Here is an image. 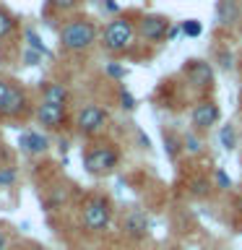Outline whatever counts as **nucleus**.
Here are the masks:
<instances>
[{
    "instance_id": "nucleus-8",
    "label": "nucleus",
    "mask_w": 242,
    "mask_h": 250,
    "mask_svg": "<svg viewBox=\"0 0 242 250\" xmlns=\"http://www.w3.org/2000/svg\"><path fill=\"white\" fill-rule=\"evenodd\" d=\"M190 117H193V125L198 130H211L219 123V117H222V109H219L216 102H201V104L193 107Z\"/></svg>"
},
{
    "instance_id": "nucleus-10",
    "label": "nucleus",
    "mask_w": 242,
    "mask_h": 250,
    "mask_svg": "<svg viewBox=\"0 0 242 250\" xmlns=\"http://www.w3.org/2000/svg\"><path fill=\"white\" fill-rule=\"evenodd\" d=\"M148 216H146V211H141V208H133L128 211V216H125V222H122V229L128 237L133 240H143L146 234H148Z\"/></svg>"
},
{
    "instance_id": "nucleus-4",
    "label": "nucleus",
    "mask_w": 242,
    "mask_h": 250,
    "mask_svg": "<svg viewBox=\"0 0 242 250\" xmlns=\"http://www.w3.org/2000/svg\"><path fill=\"white\" fill-rule=\"evenodd\" d=\"M109 216H112V206H109V201L101 198V195L91 198V201L83 206V227H86L89 232H101V229H107Z\"/></svg>"
},
{
    "instance_id": "nucleus-17",
    "label": "nucleus",
    "mask_w": 242,
    "mask_h": 250,
    "mask_svg": "<svg viewBox=\"0 0 242 250\" xmlns=\"http://www.w3.org/2000/svg\"><path fill=\"white\" fill-rule=\"evenodd\" d=\"M182 34L185 37H201L203 34V23L201 21H195V19H187V21H182Z\"/></svg>"
},
{
    "instance_id": "nucleus-7",
    "label": "nucleus",
    "mask_w": 242,
    "mask_h": 250,
    "mask_svg": "<svg viewBox=\"0 0 242 250\" xmlns=\"http://www.w3.org/2000/svg\"><path fill=\"white\" fill-rule=\"evenodd\" d=\"M37 120L44 125L47 130H58L65 125V104H52V102H42L37 107Z\"/></svg>"
},
{
    "instance_id": "nucleus-24",
    "label": "nucleus",
    "mask_w": 242,
    "mask_h": 250,
    "mask_svg": "<svg viewBox=\"0 0 242 250\" xmlns=\"http://www.w3.org/2000/svg\"><path fill=\"white\" fill-rule=\"evenodd\" d=\"M65 201V190L62 188H58L52 195H50V201H47V206H50V211H55V208H60V203Z\"/></svg>"
},
{
    "instance_id": "nucleus-28",
    "label": "nucleus",
    "mask_w": 242,
    "mask_h": 250,
    "mask_svg": "<svg viewBox=\"0 0 242 250\" xmlns=\"http://www.w3.org/2000/svg\"><path fill=\"white\" fill-rule=\"evenodd\" d=\"M107 73L112 76V78H125V68H122V65H115V62H112V65H107Z\"/></svg>"
},
{
    "instance_id": "nucleus-25",
    "label": "nucleus",
    "mask_w": 242,
    "mask_h": 250,
    "mask_svg": "<svg viewBox=\"0 0 242 250\" xmlns=\"http://www.w3.org/2000/svg\"><path fill=\"white\" fill-rule=\"evenodd\" d=\"M219 62H222V68H224V70H232V65H234L232 52H229V50H219Z\"/></svg>"
},
{
    "instance_id": "nucleus-12",
    "label": "nucleus",
    "mask_w": 242,
    "mask_h": 250,
    "mask_svg": "<svg viewBox=\"0 0 242 250\" xmlns=\"http://www.w3.org/2000/svg\"><path fill=\"white\" fill-rule=\"evenodd\" d=\"M237 21H240L237 0H219L216 3V23H222V26H234Z\"/></svg>"
},
{
    "instance_id": "nucleus-3",
    "label": "nucleus",
    "mask_w": 242,
    "mask_h": 250,
    "mask_svg": "<svg viewBox=\"0 0 242 250\" xmlns=\"http://www.w3.org/2000/svg\"><path fill=\"white\" fill-rule=\"evenodd\" d=\"M117 162H120V151L115 146H94L83 156V167L91 175H109L117 167Z\"/></svg>"
},
{
    "instance_id": "nucleus-27",
    "label": "nucleus",
    "mask_w": 242,
    "mask_h": 250,
    "mask_svg": "<svg viewBox=\"0 0 242 250\" xmlns=\"http://www.w3.org/2000/svg\"><path fill=\"white\" fill-rule=\"evenodd\" d=\"M13 180H16V172H13V169H0V188L11 185Z\"/></svg>"
},
{
    "instance_id": "nucleus-1",
    "label": "nucleus",
    "mask_w": 242,
    "mask_h": 250,
    "mask_svg": "<svg viewBox=\"0 0 242 250\" xmlns=\"http://www.w3.org/2000/svg\"><path fill=\"white\" fill-rule=\"evenodd\" d=\"M99 31L89 19H73L60 29V44L68 52H83L97 42Z\"/></svg>"
},
{
    "instance_id": "nucleus-29",
    "label": "nucleus",
    "mask_w": 242,
    "mask_h": 250,
    "mask_svg": "<svg viewBox=\"0 0 242 250\" xmlns=\"http://www.w3.org/2000/svg\"><path fill=\"white\" fill-rule=\"evenodd\" d=\"M23 58H26V62H29V65H37V60H39V52H37V50H26V55H23Z\"/></svg>"
},
{
    "instance_id": "nucleus-33",
    "label": "nucleus",
    "mask_w": 242,
    "mask_h": 250,
    "mask_svg": "<svg viewBox=\"0 0 242 250\" xmlns=\"http://www.w3.org/2000/svg\"><path fill=\"white\" fill-rule=\"evenodd\" d=\"M237 208H242V193H240V198H237Z\"/></svg>"
},
{
    "instance_id": "nucleus-15",
    "label": "nucleus",
    "mask_w": 242,
    "mask_h": 250,
    "mask_svg": "<svg viewBox=\"0 0 242 250\" xmlns=\"http://www.w3.org/2000/svg\"><path fill=\"white\" fill-rule=\"evenodd\" d=\"M219 146H224L226 151H232V148L237 146V130H234L232 123H226L219 128Z\"/></svg>"
},
{
    "instance_id": "nucleus-5",
    "label": "nucleus",
    "mask_w": 242,
    "mask_h": 250,
    "mask_svg": "<svg viewBox=\"0 0 242 250\" xmlns=\"http://www.w3.org/2000/svg\"><path fill=\"white\" fill-rule=\"evenodd\" d=\"M107 125V109L99 104H86L76 117V128L81 136H94Z\"/></svg>"
},
{
    "instance_id": "nucleus-2",
    "label": "nucleus",
    "mask_w": 242,
    "mask_h": 250,
    "mask_svg": "<svg viewBox=\"0 0 242 250\" xmlns=\"http://www.w3.org/2000/svg\"><path fill=\"white\" fill-rule=\"evenodd\" d=\"M133 42H136V26H133V21L128 19H112L104 26V31H101V44H104L107 52H115L120 55L125 50H130Z\"/></svg>"
},
{
    "instance_id": "nucleus-18",
    "label": "nucleus",
    "mask_w": 242,
    "mask_h": 250,
    "mask_svg": "<svg viewBox=\"0 0 242 250\" xmlns=\"http://www.w3.org/2000/svg\"><path fill=\"white\" fill-rule=\"evenodd\" d=\"M182 146H185L187 154H201V148H203L201 138H195V133H187V136L182 138Z\"/></svg>"
},
{
    "instance_id": "nucleus-35",
    "label": "nucleus",
    "mask_w": 242,
    "mask_h": 250,
    "mask_svg": "<svg viewBox=\"0 0 242 250\" xmlns=\"http://www.w3.org/2000/svg\"><path fill=\"white\" fill-rule=\"evenodd\" d=\"M175 250H177V248H175Z\"/></svg>"
},
{
    "instance_id": "nucleus-23",
    "label": "nucleus",
    "mask_w": 242,
    "mask_h": 250,
    "mask_svg": "<svg viewBox=\"0 0 242 250\" xmlns=\"http://www.w3.org/2000/svg\"><path fill=\"white\" fill-rule=\"evenodd\" d=\"M214 180H216V185L222 188V190H229V188H232V177L226 175L224 169H216V175H214Z\"/></svg>"
},
{
    "instance_id": "nucleus-32",
    "label": "nucleus",
    "mask_w": 242,
    "mask_h": 250,
    "mask_svg": "<svg viewBox=\"0 0 242 250\" xmlns=\"http://www.w3.org/2000/svg\"><path fill=\"white\" fill-rule=\"evenodd\" d=\"M107 11H115V13H117V3H112V0H107Z\"/></svg>"
},
{
    "instance_id": "nucleus-20",
    "label": "nucleus",
    "mask_w": 242,
    "mask_h": 250,
    "mask_svg": "<svg viewBox=\"0 0 242 250\" xmlns=\"http://www.w3.org/2000/svg\"><path fill=\"white\" fill-rule=\"evenodd\" d=\"M190 190H193V195H198V198H206V195L211 193V185L203 177H198V180H193V183H190Z\"/></svg>"
},
{
    "instance_id": "nucleus-16",
    "label": "nucleus",
    "mask_w": 242,
    "mask_h": 250,
    "mask_svg": "<svg viewBox=\"0 0 242 250\" xmlns=\"http://www.w3.org/2000/svg\"><path fill=\"white\" fill-rule=\"evenodd\" d=\"M13 29H16V19H13L8 11H3V8H0V39H5Z\"/></svg>"
},
{
    "instance_id": "nucleus-21",
    "label": "nucleus",
    "mask_w": 242,
    "mask_h": 250,
    "mask_svg": "<svg viewBox=\"0 0 242 250\" xmlns=\"http://www.w3.org/2000/svg\"><path fill=\"white\" fill-rule=\"evenodd\" d=\"M164 144H167V154L172 156V159H175V156L180 154V148H182V146H180V141L172 136V133H164Z\"/></svg>"
},
{
    "instance_id": "nucleus-31",
    "label": "nucleus",
    "mask_w": 242,
    "mask_h": 250,
    "mask_svg": "<svg viewBox=\"0 0 242 250\" xmlns=\"http://www.w3.org/2000/svg\"><path fill=\"white\" fill-rule=\"evenodd\" d=\"M8 248V234H5V229H0V250H5Z\"/></svg>"
},
{
    "instance_id": "nucleus-13",
    "label": "nucleus",
    "mask_w": 242,
    "mask_h": 250,
    "mask_svg": "<svg viewBox=\"0 0 242 250\" xmlns=\"http://www.w3.org/2000/svg\"><path fill=\"white\" fill-rule=\"evenodd\" d=\"M47 146H50V138L42 136V133L29 130V133H23V136H21V148L26 154H44Z\"/></svg>"
},
{
    "instance_id": "nucleus-22",
    "label": "nucleus",
    "mask_w": 242,
    "mask_h": 250,
    "mask_svg": "<svg viewBox=\"0 0 242 250\" xmlns=\"http://www.w3.org/2000/svg\"><path fill=\"white\" fill-rule=\"evenodd\" d=\"M26 39H29V47H31V50H37L39 55H47V47L39 42V37H37L31 29H26Z\"/></svg>"
},
{
    "instance_id": "nucleus-34",
    "label": "nucleus",
    "mask_w": 242,
    "mask_h": 250,
    "mask_svg": "<svg viewBox=\"0 0 242 250\" xmlns=\"http://www.w3.org/2000/svg\"><path fill=\"white\" fill-rule=\"evenodd\" d=\"M31 250H47L44 245H34V248H31Z\"/></svg>"
},
{
    "instance_id": "nucleus-9",
    "label": "nucleus",
    "mask_w": 242,
    "mask_h": 250,
    "mask_svg": "<svg viewBox=\"0 0 242 250\" xmlns=\"http://www.w3.org/2000/svg\"><path fill=\"white\" fill-rule=\"evenodd\" d=\"M23 112H26V91L19 83H11L5 94V102H3V109H0V117H19Z\"/></svg>"
},
{
    "instance_id": "nucleus-11",
    "label": "nucleus",
    "mask_w": 242,
    "mask_h": 250,
    "mask_svg": "<svg viewBox=\"0 0 242 250\" xmlns=\"http://www.w3.org/2000/svg\"><path fill=\"white\" fill-rule=\"evenodd\" d=\"M185 73L190 78V83L203 86V89H208V86L214 83V70H211V65L206 60H187Z\"/></svg>"
},
{
    "instance_id": "nucleus-30",
    "label": "nucleus",
    "mask_w": 242,
    "mask_h": 250,
    "mask_svg": "<svg viewBox=\"0 0 242 250\" xmlns=\"http://www.w3.org/2000/svg\"><path fill=\"white\" fill-rule=\"evenodd\" d=\"M8 81H3V78H0V109H3V102H5V94H8Z\"/></svg>"
},
{
    "instance_id": "nucleus-6",
    "label": "nucleus",
    "mask_w": 242,
    "mask_h": 250,
    "mask_svg": "<svg viewBox=\"0 0 242 250\" xmlns=\"http://www.w3.org/2000/svg\"><path fill=\"white\" fill-rule=\"evenodd\" d=\"M138 37L141 39H146V42H151V44H156V42H164L167 39V34H169V21L164 19V16H143V19L138 21Z\"/></svg>"
},
{
    "instance_id": "nucleus-14",
    "label": "nucleus",
    "mask_w": 242,
    "mask_h": 250,
    "mask_svg": "<svg viewBox=\"0 0 242 250\" xmlns=\"http://www.w3.org/2000/svg\"><path fill=\"white\" fill-rule=\"evenodd\" d=\"M42 102H52V104H65L68 102V89L62 83H47L42 91Z\"/></svg>"
},
{
    "instance_id": "nucleus-19",
    "label": "nucleus",
    "mask_w": 242,
    "mask_h": 250,
    "mask_svg": "<svg viewBox=\"0 0 242 250\" xmlns=\"http://www.w3.org/2000/svg\"><path fill=\"white\" fill-rule=\"evenodd\" d=\"M47 5H50L52 11L68 13V11H73V8L78 5V0H47Z\"/></svg>"
},
{
    "instance_id": "nucleus-26",
    "label": "nucleus",
    "mask_w": 242,
    "mask_h": 250,
    "mask_svg": "<svg viewBox=\"0 0 242 250\" xmlns=\"http://www.w3.org/2000/svg\"><path fill=\"white\" fill-rule=\"evenodd\" d=\"M120 104H122V109H133L136 107V99H133V94H128V91H120Z\"/></svg>"
}]
</instances>
